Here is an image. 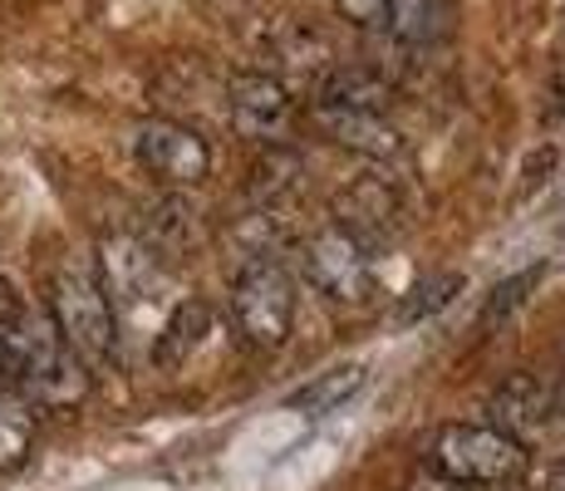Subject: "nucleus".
Returning a JSON list of instances; mask_svg holds the SVG:
<instances>
[{
	"mask_svg": "<svg viewBox=\"0 0 565 491\" xmlns=\"http://www.w3.org/2000/svg\"><path fill=\"white\" fill-rule=\"evenodd\" d=\"M232 320L252 349H280L296 330V280L270 256H252L232 280Z\"/></svg>",
	"mask_w": 565,
	"mask_h": 491,
	"instance_id": "7ed1b4c3",
	"label": "nucleus"
},
{
	"mask_svg": "<svg viewBox=\"0 0 565 491\" xmlns=\"http://www.w3.org/2000/svg\"><path fill=\"white\" fill-rule=\"evenodd\" d=\"M10 388V374H6V340H0V393Z\"/></svg>",
	"mask_w": 565,
	"mask_h": 491,
	"instance_id": "b1692460",
	"label": "nucleus"
},
{
	"mask_svg": "<svg viewBox=\"0 0 565 491\" xmlns=\"http://www.w3.org/2000/svg\"><path fill=\"white\" fill-rule=\"evenodd\" d=\"M306 188V162L296 158L290 148H266L260 152V162L252 168V202L256 212H286L290 202L300 196Z\"/></svg>",
	"mask_w": 565,
	"mask_h": 491,
	"instance_id": "4468645a",
	"label": "nucleus"
},
{
	"mask_svg": "<svg viewBox=\"0 0 565 491\" xmlns=\"http://www.w3.org/2000/svg\"><path fill=\"white\" fill-rule=\"evenodd\" d=\"M134 158L153 182L172 192H188L206 182L212 172V148L198 128L178 124V118H143L134 128Z\"/></svg>",
	"mask_w": 565,
	"mask_h": 491,
	"instance_id": "423d86ee",
	"label": "nucleus"
},
{
	"mask_svg": "<svg viewBox=\"0 0 565 491\" xmlns=\"http://www.w3.org/2000/svg\"><path fill=\"white\" fill-rule=\"evenodd\" d=\"M50 320L64 334V344L84 359V369H104L118 354V314L99 286V270L84 260H64L50 276Z\"/></svg>",
	"mask_w": 565,
	"mask_h": 491,
	"instance_id": "f03ea898",
	"label": "nucleus"
},
{
	"mask_svg": "<svg viewBox=\"0 0 565 491\" xmlns=\"http://www.w3.org/2000/svg\"><path fill=\"white\" fill-rule=\"evenodd\" d=\"M300 266H306V280L324 295L330 305H344V310H360V305L374 300L379 276L374 260H369V246H360L350 232L340 226H320L300 242Z\"/></svg>",
	"mask_w": 565,
	"mask_h": 491,
	"instance_id": "39448f33",
	"label": "nucleus"
},
{
	"mask_svg": "<svg viewBox=\"0 0 565 491\" xmlns=\"http://www.w3.org/2000/svg\"><path fill=\"white\" fill-rule=\"evenodd\" d=\"M369 369L364 364H340L330 369V374H320L315 384H306L300 393H290V408H300L306 418H324V413H340L344 403L354 398V393L364 388Z\"/></svg>",
	"mask_w": 565,
	"mask_h": 491,
	"instance_id": "dca6fc26",
	"label": "nucleus"
},
{
	"mask_svg": "<svg viewBox=\"0 0 565 491\" xmlns=\"http://www.w3.org/2000/svg\"><path fill=\"white\" fill-rule=\"evenodd\" d=\"M226 118L242 138L260 148H286L290 128H296V94L266 70H246L226 79Z\"/></svg>",
	"mask_w": 565,
	"mask_h": 491,
	"instance_id": "0eeeda50",
	"label": "nucleus"
},
{
	"mask_svg": "<svg viewBox=\"0 0 565 491\" xmlns=\"http://www.w3.org/2000/svg\"><path fill=\"white\" fill-rule=\"evenodd\" d=\"M30 447H35V403L6 388L0 393V472L25 462Z\"/></svg>",
	"mask_w": 565,
	"mask_h": 491,
	"instance_id": "f3484780",
	"label": "nucleus"
},
{
	"mask_svg": "<svg viewBox=\"0 0 565 491\" xmlns=\"http://www.w3.org/2000/svg\"><path fill=\"white\" fill-rule=\"evenodd\" d=\"M443 25V6L438 0H384L379 10V30L404 45H428Z\"/></svg>",
	"mask_w": 565,
	"mask_h": 491,
	"instance_id": "a211bd4d",
	"label": "nucleus"
},
{
	"mask_svg": "<svg viewBox=\"0 0 565 491\" xmlns=\"http://www.w3.org/2000/svg\"><path fill=\"white\" fill-rule=\"evenodd\" d=\"M94 270H99V286L108 295V305H114V314L153 305L158 290L168 286V266H162V256L138 232H108L99 242Z\"/></svg>",
	"mask_w": 565,
	"mask_h": 491,
	"instance_id": "6e6552de",
	"label": "nucleus"
},
{
	"mask_svg": "<svg viewBox=\"0 0 565 491\" xmlns=\"http://www.w3.org/2000/svg\"><path fill=\"white\" fill-rule=\"evenodd\" d=\"M408 491H462L458 482H448V477H443L438 472V467H433V472H418V477H413V487Z\"/></svg>",
	"mask_w": 565,
	"mask_h": 491,
	"instance_id": "4be33fe9",
	"label": "nucleus"
},
{
	"mask_svg": "<svg viewBox=\"0 0 565 491\" xmlns=\"http://www.w3.org/2000/svg\"><path fill=\"white\" fill-rule=\"evenodd\" d=\"M551 491H565V472L556 477V482H551Z\"/></svg>",
	"mask_w": 565,
	"mask_h": 491,
	"instance_id": "393cba45",
	"label": "nucleus"
},
{
	"mask_svg": "<svg viewBox=\"0 0 565 491\" xmlns=\"http://www.w3.org/2000/svg\"><path fill=\"white\" fill-rule=\"evenodd\" d=\"M15 310H20V305L10 300V295H6V286H0V324H6V320H10V314H15Z\"/></svg>",
	"mask_w": 565,
	"mask_h": 491,
	"instance_id": "5701e85b",
	"label": "nucleus"
},
{
	"mask_svg": "<svg viewBox=\"0 0 565 491\" xmlns=\"http://www.w3.org/2000/svg\"><path fill=\"white\" fill-rule=\"evenodd\" d=\"M394 108V84L379 70L364 64H344V70H324L315 84V114H364V118H388Z\"/></svg>",
	"mask_w": 565,
	"mask_h": 491,
	"instance_id": "9d476101",
	"label": "nucleus"
},
{
	"mask_svg": "<svg viewBox=\"0 0 565 491\" xmlns=\"http://www.w3.org/2000/svg\"><path fill=\"white\" fill-rule=\"evenodd\" d=\"M536 280H541V266H531V270H521V276L502 280V286H492V295H487V305H482V324L507 320V314L526 300V290H536Z\"/></svg>",
	"mask_w": 565,
	"mask_h": 491,
	"instance_id": "aec40b11",
	"label": "nucleus"
},
{
	"mask_svg": "<svg viewBox=\"0 0 565 491\" xmlns=\"http://www.w3.org/2000/svg\"><path fill=\"white\" fill-rule=\"evenodd\" d=\"M0 340H6L10 388L20 398H30L35 408H79L89 398L94 374L64 344V334L54 330V320L45 310H15L0 324Z\"/></svg>",
	"mask_w": 565,
	"mask_h": 491,
	"instance_id": "f257e3e1",
	"label": "nucleus"
},
{
	"mask_svg": "<svg viewBox=\"0 0 565 491\" xmlns=\"http://www.w3.org/2000/svg\"><path fill=\"white\" fill-rule=\"evenodd\" d=\"M138 236L168 260V256H192V250L206 242V226H202L198 206L182 202V196L172 192V196H162L158 206H148V222H143Z\"/></svg>",
	"mask_w": 565,
	"mask_h": 491,
	"instance_id": "f8f14e48",
	"label": "nucleus"
},
{
	"mask_svg": "<svg viewBox=\"0 0 565 491\" xmlns=\"http://www.w3.org/2000/svg\"><path fill=\"white\" fill-rule=\"evenodd\" d=\"M408 202L394 178L384 172H360L340 196H334V226L350 232L360 246H384L404 232Z\"/></svg>",
	"mask_w": 565,
	"mask_h": 491,
	"instance_id": "1a4fd4ad",
	"label": "nucleus"
},
{
	"mask_svg": "<svg viewBox=\"0 0 565 491\" xmlns=\"http://www.w3.org/2000/svg\"><path fill=\"white\" fill-rule=\"evenodd\" d=\"M487 413H492V428L507 433V438H526V433H541L556 413V393L541 384L536 374H512L502 388L487 398Z\"/></svg>",
	"mask_w": 565,
	"mask_h": 491,
	"instance_id": "9b49d317",
	"label": "nucleus"
},
{
	"mask_svg": "<svg viewBox=\"0 0 565 491\" xmlns=\"http://www.w3.org/2000/svg\"><path fill=\"white\" fill-rule=\"evenodd\" d=\"M433 467L458 487H502L526 472V442L497 433L492 423H452L433 442Z\"/></svg>",
	"mask_w": 565,
	"mask_h": 491,
	"instance_id": "20e7f679",
	"label": "nucleus"
},
{
	"mask_svg": "<svg viewBox=\"0 0 565 491\" xmlns=\"http://www.w3.org/2000/svg\"><path fill=\"white\" fill-rule=\"evenodd\" d=\"M315 124L334 138L340 148L364 152V158H398L404 152V134L394 128V118H364V114H315Z\"/></svg>",
	"mask_w": 565,
	"mask_h": 491,
	"instance_id": "ddd939ff",
	"label": "nucleus"
},
{
	"mask_svg": "<svg viewBox=\"0 0 565 491\" xmlns=\"http://www.w3.org/2000/svg\"><path fill=\"white\" fill-rule=\"evenodd\" d=\"M212 305L206 300H182V305H172V314H168V324H162V334H158V349H153V359H158V369H178V364H188L192 354L206 344V334H212Z\"/></svg>",
	"mask_w": 565,
	"mask_h": 491,
	"instance_id": "2eb2a0df",
	"label": "nucleus"
},
{
	"mask_svg": "<svg viewBox=\"0 0 565 491\" xmlns=\"http://www.w3.org/2000/svg\"><path fill=\"white\" fill-rule=\"evenodd\" d=\"M379 10H384V0H340V15L369 30H379Z\"/></svg>",
	"mask_w": 565,
	"mask_h": 491,
	"instance_id": "412c9836",
	"label": "nucleus"
},
{
	"mask_svg": "<svg viewBox=\"0 0 565 491\" xmlns=\"http://www.w3.org/2000/svg\"><path fill=\"white\" fill-rule=\"evenodd\" d=\"M462 290V276L458 270H438V276H423L418 286H413L404 300H398V310H394V320L398 324H418V320H433L438 310H448L452 305V295Z\"/></svg>",
	"mask_w": 565,
	"mask_h": 491,
	"instance_id": "6ab92c4d",
	"label": "nucleus"
}]
</instances>
